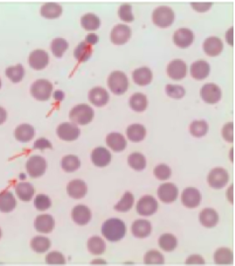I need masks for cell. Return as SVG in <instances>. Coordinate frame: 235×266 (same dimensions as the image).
Segmentation results:
<instances>
[{
  "mask_svg": "<svg viewBox=\"0 0 235 266\" xmlns=\"http://www.w3.org/2000/svg\"><path fill=\"white\" fill-rule=\"evenodd\" d=\"M102 233L109 242H118L125 236L126 226L121 220L109 219L103 223Z\"/></svg>",
  "mask_w": 235,
  "mask_h": 266,
  "instance_id": "1",
  "label": "cell"
},
{
  "mask_svg": "<svg viewBox=\"0 0 235 266\" xmlns=\"http://www.w3.org/2000/svg\"><path fill=\"white\" fill-rule=\"evenodd\" d=\"M69 117L72 122L85 125L91 122L93 120L94 117V109L87 104H79L72 108Z\"/></svg>",
  "mask_w": 235,
  "mask_h": 266,
  "instance_id": "2",
  "label": "cell"
},
{
  "mask_svg": "<svg viewBox=\"0 0 235 266\" xmlns=\"http://www.w3.org/2000/svg\"><path fill=\"white\" fill-rule=\"evenodd\" d=\"M108 87L113 94L120 95L127 91L129 88V79L121 71H114L108 77Z\"/></svg>",
  "mask_w": 235,
  "mask_h": 266,
  "instance_id": "3",
  "label": "cell"
},
{
  "mask_svg": "<svg viewBox=\"0 0 235 266\" xmlns=\"http://www.w3.org/2000/svg\"><path fill=\"white\" fill-rule=\"evenodd\" d=\"M175 18L174 11L172 8L166 6H161L157 7L155 11H153L152 19L153 22L155 26L165 28L170 27L173 24Z\"/></svg>",
  "mask_w": 235,
  "mask_h": 266,
  "instance_id": "4",
  "label": "cell"
},
{
  "mask_svg": "<svg viewBox=\"0 0 235 266\" xmlns=\"http://www.w3.org/2000/svg\"><path fill=\"white\" fill-rule=\"evenodd\" d=\"M53 86L47 79H38L31 86L30 93L33 98L38 101H47L52 95Z\"/></svg>",
  "mask_w": 235,
  "mask_h": 266,
  "instance_id": "5",
  "label": "cell"
},
{
  "mask_svg": "<svg viewBox=\"0 0 235 266\" xmlns=\"http://www.w3.org/2000/svg\"><path fill=\"white\" fill-rule=\"evenodd\" d=\"M47 162L40 155H33L26 163V170L29 175L33 178H37L45 173Z\"/></svg>",
  "mask_w": 235,
  "mask_h": 266,
  "instance_id": "6",
  "label": "cell"
},
{
  "mask_svg": "<svg viewBox=\"0 0 235 266\" xmlns=\"http://www.w3.org/2000/svg\"><path fill=\"white\" fill-rule=\"evenodd\" d=\"M229 181V174L222 167H216L211 170L207 176L209 186L216 190L225 187Z\"/></svg>",
  "mask_w": 235,
  "mask_h": 266,
  "instance_id": "7",
  "label": "cell"
},
{
  "mask_svg": "<svg viewBox=\"0 0 235 266\" xmlns=\"http://www.w3.org/2000/svg\"><path fill=\"white\" fill-rule=\"evenodd\" d=\"M57 133L61 140L73 141L77 140L80 135V129L74 123L64 122L58 126Z\"/></svg>",
  "mask_w": 235,
  "mask_h": 266,
  "instance_id": "8",
  "label": "cell"
},
{
  "mask_svg": "<svg viewBox=\"0 0 235 266\" xmlns=\"http://www.w3.org/2000/svg\"><path fill=\"white\" fill-rule=\"evenodd\" d=\"M200 95L205 103L215 104L220 102L222 97V91L219 86L214 83H207L203 86L200 90Z\"/></svg>",
  "mask_w": 235,
  "mask_h": 266,
  "instance_id": "9",
  "label": "cell"
},
{
  "mask_svg": "<svg viewBox=\"0 0 235 266\" xmlns=\"http://www.w3.org/2000/svg\"><path fill=\"white\" fill-rule=\"evenodd\" d=\"M158 202L152 196H144L138 201L136 210L140 216H150L158 210Z\"/></svg>",
  "mask_w": 235,
  "mask_h": 266,
  "instance_id": "10",
  "label": "cell"
},
{
  "mask_svg": "<svg viewBox=\"0 0 235 266\" xmlns=\"http://www.w3.org/2000/svg\"><path fill=\"white\" fill-rule=\"evenodd\" d=\"M132 36V30L126 25L118 24L113 27L110 33V39L113 44H124Z\"/></svg>",
  "mask_w": 235,
  "mask_h": 266,
  "instance_id": "11",
  "label": "cell"
},
{
  "mask_svg": "<svg viewBox=\"0 0 235 266\" xmlns=\"http://www.w3.org/2000/svg\"><path fill=\"white\" fill-rule=\"evenodd\" d=\"M201 193L197 189L189 187L183 191L181 194V202L185 207L195 208L198 207L201 202Z\"/></svg>",
  "mask_w": 235,
  "mask_h": 266,
  "instance_id": "12",
  "label": "cell"
},
{
  "mask_svg": "<svg viewBox=\"0 0 235 266\" xmlns=\"http://www.w3.org/2000/svg\"><path fill=\"white\" fill-rule=\"evenodd\" d=\"M167 73L174 80L184 79L187 74V64L182 59H174L168 65Z\"/></svg>",
  "mask_w": 235,
  "mask_h": 266,
  "instance_id": "13",
  "label": "cell"
},
{
  "mask_svg": "<svg viewBox=\"0 0 235 266\" xmlns=\"http://www.w3.org/2000/svg\"><path fill=\"white\" fill-rule=\"evenodd\" d=\"M159 198L164 203H172L178 196V189L174 184L164 183L158 190Z\"/></svg>",
  "mask_w": 235,
  "mask_h": 266,
  "instance_id": "14",
  "label": "cell"
},
{
  "mask_svg": "<svg viewBox=\"0 0 235 266\" xmlns=\"http://www.w3.org/2000/svg\"><path fill=\"white\" fill-rule=\"evenodd\" d=\"M49 57L46 51L42 49H36L29 54V63L31 68L36 70H42L48 65Z\"/></svg>",
  "mask_w": 235,
  "mask_h": 266,
  "instance_id": "15",
  "label": "cell"
},
{
  "mask_svg": "<svg viewBox=\"0 0 235 266\" xmlns=\"http://www.w3.org/2000/svg\"><path fill=\"white\" fill-rule=\"evenodd\" d=\"M173 41H174V44L180 48H187L193 42V32L188 28L178 29L174 33Z\"/></svg>",
  "mask_w": 235,
  "mask_h": 266,
  "instance_id": "16",
  "label": "cell"
},
{
  "mask_svg": "<svg viewBox=\"0 0 235 266\" xmlns=\"http://www.w3.org/2000/svg\"><path fill=\"white\" fill-rule=\"evenodd\" d=\"M90 103L95 106L102 107L106 105L109 100V94L106 89L101 87H96L90 89L88 94Z\"/></svg>",
  "mask_w": 235,
  "mask_h": 266,
  "instance_id": "17",
  "label": "cell"
},
{
  "mask_svg": "<svg viewBox=\"0 0 235 266\" xmlns=\"http://www.w3.org/2000/svg\"><path fill=\"white\" fill-rule=\"evenodd\" d=\"M203 48L205 53L210 57H216L222 53L223 43L222 40L216 36L207 37L203 44Z\"/></svg>",
  "mask_w": 235,
  "mask_h": 266,
  "instance_id": "18",
  "label": "cell"
},
{
  "mask_svg": "<svg viewBox=\"0 0 235 266\" xmlns=\"http://www.w3.org/2000/svg\"><path fill=\"white\" fill-rule=\"evenodd\" d=\"M111 153L105 148L98 147L93 150L91 153V160L95 166L104 167L109 165L111 162Z\"/></svg>",
  "mask_w": 235,
  "mask_h": 266,
  "instance_id": "19",
  "label": "cell"
},
{
  "mask_svg": "<svg viewBox=\"0 0 235 266\" xmlns=\"http://www.w3.org/2000/svg\"><path fill=\"white\" fill-rule=\"evenodd\" d=\"M72 217L75 223L83 226L87 224L91 220V212L89 207L85 205H77L72 209Z\"/></svg>",
  "mask_w": 235,
  "mask_h": 266,
  "instance_id": "20",
  "label": "cell"
},
{
  "mask_svg": "<svg viewBox=\"0 0 235 266\" xmlns=\"http://www.w3.org/2000/svg\"><path fill=\"white\" fill-rule=\"evenodd\" d=\"M35 229L42 234H49L55 227V221L50 215H40L34 222Z\"/></svg>",
  "mask_w": 235,
  "mask_h": 266,
  "instance_id": "21",
  "label": "cell"
},
{
  "mask_svg": "<svg viewBox=\"0 0 235 266\" xmlns=\"http://www.w3.org/2000/svg\"><path fill=\"white\" fill-rule=\"evenodd\" d=\"M68 195L74 199L84 197L87 192V186L85 181L80 179H75L70 181L67 187Z\"/></svg>",
  "mask_w": 235,
  "mask_h": 266,
  "instance_id": "22",
  "label": "cell"
},
{
  "mask_svg": "<svg viewBox=\"0 0 235 266\" xmlns=\"http://www.w3.org/2000/svg\"><path fill=\"white\" fill-rule=\"evenodd\" d=\"M190 73L194 79L202 80L208 76L210 73V65L207 61L200 59L194 62L190 67Z\"/></svg>",
  "mask_w": 235,
  "mask_h": 266,
  "instance_id": "23",
  "label": "cell"
},
{
  "mask_svg": "<svg viewBox=\"0 0 235 266\" xmlns=\"http://www.w3.org/2000/svg\"><path fill=\"white\" fill-rule=\"evenodd\" d=\"M106 144L113 151L120 152L125 149L127 141L124 135L118 133H112L106 136Z\"/></svg>",
  "mask_w": 235,
  "mask_h": 266,
  "instance_id": "24",
  "label": "cell"
},
{
  "mask_svg": "<svg viewBox=\"0 0 235 266\" xmlns=\"http://www.w3.org/2000/svg\"><path fill=\"white\" fill-rule=\"evenodd\" d=\"M133 236L139 238H146L151 232V224L146 220H138L133 222L132 226Z\"/></svg>",
  "mask_w": 235,
  "mask_h": 266,
  "instance_id": "25",
  "label": "cell"
},
{
  "mask_svg": "<svg viewBox=\"0 0 235 266\" xmlns=\"http://www.w3.org/2000/svg\"><path fill=\"white\" fill-rule=\"evenodd\" d=\"M17 201L13 193L4 190L0 192V212L9 213L15 208Z\"/></svg>",
  "mask_w": 235,
  "mask_h": 266,
  "instance_id": "26",
  "label": "cell"
},
{
  "mask_svg": "<svg viewBox=\"0 0 235 266\" xmlns=\"http://www.w3.org/2000/svg\"><path fill=\"white\" fill-rule=\"evenodd\" d=\"M152 78V72L147 67H143L133 71L132 79L138 85H148L151 83Z\"/></svg>",
  "mask_w": 235,
  "mask_h": 266,
  "instance_id": "27",
  "label": "cell"
},
{
  "mask_svg": "<svg viewBox=\"0 0 235 266\" xmlns=\"http://www.w3.org/2000/svg\"><path fill=\"white\" fill-rule=\"evenodd\" d=\"M16 140L20 142H29L35 135V130L32 125L29 124H20L15 131Z\"/></svg>",
  "mask_w": 235,
  "mask_h": 266,
  "instance_id": "28",
  "label": "cell"
},
{
  "mask_svg": "<svg viewBox=\"0 0 235 266\" xmlns=\"http://www.w3.org/2000/svg\"><path fill=\"white\" fill-rule=\"evenodd\" d=\"M15 192L21 201L29 202L33 198L35 190L33 185L29 182H19L16 185Z\"/></svg>",
  "mask_w": 235,
  "mask_h": 266,
  "instance_id": "29",
  "label": "cell"
},
{
  "mask_svg": "<svg viewBox=\"0 0 235 266\" xmlns=\"http://www.w3.org/2000/svg\"><path fill=\"white\" fill-rule=\"evenodd\" d=\"M200 221L207 228L216 227L219 222V215L212 208H205L200 214Z\"/></svg>",
  "mask_w": 235,
  "mask_h": 266,
  "instance_id": "30",
  "label": "cell"
},
{
  "mask_svg": "<svg viewBox=\"0 0 235 266\" xmlns=\"http://www.w3.org/2000/svg\"><path fill=\"white\" fill-rule=\"evenodd\" d=\"M127 136L132 142H140L146 136L145 127L140 124H133L127 129Z\"/></svg>",
  "mask_w": 235,
  "mask_h": 266,
  "instance_id": "31",
  "label": "cell"
},
{
  "mask_svg": "<svg viewBox=\"0 0 235 266\" xmlns=\"http://www.w3.org/2000/svg\"><path fill=\"white\" fill-rule=\"evenodd\" d=\"M62 7L57 2H46L41 8V14L44 18H58L62 14Z\"/></svg>",
  "mask_w": 235,
  "mask_h": 266,
  "instance_id": "32",
  "label": "cell"
},
{
  "mask_svg": "<svg viewBox=\"0 0 235 266\" xmlns=\"http://www.w3.org/2000/svg\"><path fill=\"white\" fill-rule=\"evenodd\" d=\"M93 53L92 46L87 42H80L76 48H74V57L79 62H86L91 57Z\"/></svg>",
  "mask_w": 235,
  "mask_h": 266,
  "instance_id": "33",
  "label": "cell"
},
{
  "mask_svg": "<svg viewBox=\"0 0 235 266\" xmlns=\"http://www.w3.org/2000/svg\"><path fill=\"white\" fill-rule=\"evenodd\" d=\"M105 242L103 238L98 236H94L88 240L87 242V248L89 253L94 255H100L105 251Z\"/></svg>",
  "mask_w": 235,
  "mask_h": 266,
  "instance_id": "34",
  "label": "cell"
},
{
  "mask_svg": "<svg viewBox=\"0 0 235 266\" xmlns=\"http://www.w3.org/2000/svg\"><path fill=\"white\" fill-rule=\"evenodd\" d=\"M234 256L232 251L228 248H220L214 254V260L218 265H231L233 263Z\"/></svg>",
  "mask_w": 235,
  "mask_h": 266,
  "instance_id": "35",
  "label": "cell"
},
{
  "mask_svg": "<svg viewBox=\"0 0 235 266\" xmlns=\"http://www.w3.org/2000/svg\"><path fill=\"white\" fill-rule=\"evenodd\" d=\"M30 247L36 253H45L51 247L50 240L43 236H37L31 240Z\"/></svg>",
  "mask_w": 235,
  "mask_h": 266,
  "instance_id": "36",
  "label": "cell"
},
{
  "mask_svg": "<svg viewBox=\"0 0 235 266\" xmlns=\"http://www.w3.org/2000/svg\"><path fill=\"white\" fill-rule=\"evenodd\" d=\"M129 104L134 111L143 112L147 107V98L142 93H135L131 97Z\"/></svg>",
  "mask_w": 235,
  "mask_h": 266,
  "instance_id": "37",
  "label": "cell"
},
{
  "mask_svg": "<svg viewBox=\"0 0 235 266\" xmlns=\"http://www.w3.org/2000/svg\"><path fill=\"white\" fill-rule=\"evenodd\" d=\"M80 160L76 155H66L61 161V166L66 172H74L80 167Z\"/></svg>",
  "mask_w": 235,
  "mask_h": 266,
  "instance_id": "38",
  "label": "cell"
},
{
  "mask_svg": "<svg viewBox=\"0 0 235 266\" xmlns=\"http://www.w3.org/2000/svg\"><path fill=\"white\" fill-rule=\"evenodd\" d=\"M100 24V18L94 14H86L81 18V25L87 30H96L99 28Z\"/></svg>",
  "mask_w": 235,
  "mask_h": 266,
  "instance_id": "39",
  "label": "cell"
},
{
  "mask_svg": "<svg viewBox=\"0 0 235 266\" xmlns=\"http://www.w3.org/2000/svg\"><path fill=\"white\" fill-rule=\"evenodd\" d=\"M128 163L129 166L136 171H140L146 167V158L143 154L134 152L128 157Z\"/></svg>",
  "mask_w": 235,
  "mask_h": 266,
  "instance_id": "40",
  "label": "cell"
},
{
  "mask_svg": "<svg viewBox=\"0 0 235 266\" xmlns=\"http://www.w3.org/2000/svg\"><path fill=\"white\" fill-rule=\"evenodd\" d=\"M5 74L11 79L12 83H19L22 81L25 75V69L22 64H17L15 66H11L6 69Z\"/></svg>",
  "mask_w": 235,
  "mask_h": 266,
  "instance_id": "41",
  "label": "cell"
},
{
  "mask_svg": "<svg viewBox=\"0 0 235 266\" xmlns=\"http://www.w3.org/2000/svg\"><path fill=\"white\" fill-rule=\"evenodd\" d=\"M159 247L164 251L171 252L176 249L177 246V240L176 237L171 234H164L159 238Z\"/></svg>",
  "mask_w": 235,
  "mask_h": 266,
  "instance_id": "42",
  "label": "cell"
},
{
  "mask_svg": "<svg viewBox=\"0 0 235 266\" xmlns=\"http://www.w3.org/2000/svg\"><path fill=\"white\" fill-rule=\"evenodd\" d=\"M134 196L130 192H126L119 202L114 206V209L120 212H128L134 205Z\"/></svg>",
  "mask_w": 235,
  "mask_h": 266,
  "instance_id": "43",
  "label": "cell"
},
{
  "mask_svg": "<svg viewBox=\"0 0 235 266\" xmlns=\"http://www.w3.org/2000/svg\"><path fill=\"white\" fill-rule=\"evenodd\" d=\"M68 42L62 37H57L51 43V49L55 57L60 58L68 48Z\"/></svg>",
  "mask_w": 235,
  "mask_h": 266,
  "instance_id": "44",
  "label": "cell"
},
{
  "mask_svg": "<svg viewBox=\"0 0 235 266\" xmlns=\"http://www.w3.org/2000/svg\"><path fill=\"white\" fill-rule=\"evenodd\" d=\"M190 130L195 137H202L208 131V124L205 120H195L190 124Z\"/></svg>",
  "mask_w": 235,
  "mask_h": 266,
  "instance_id": "45",
  "label": "cell"
},
{
  "mask_svg": "<svg viewBox=\"0 0 235 266\" xmlns=\"http://www.w3.org/2000/svg\"><path fill=\"white\" fill-rule=\"evenodd\" d=\"M144 263L147 265L164 264V257L159 251H150L144 256Z\"/></svg>",
  "mask_w": 235,
  "mask_h": 266,
  "instance_id": "46",
  "label": "cell"
},
{
  "mask_svg": "<svg viewBox=\"0 0 235 266\" xmlns=\"http://www.w3.org/2000/svg\"><path fill=\"white\" fill-rule=\"evenodd\" d=\"M35 207L39 211L48 210L52 205V201L47 195L38 194L34 200Z\"/></svg>",
  "mask_w": 235,
  "mask_h": 266,
  "instance_id": "47",
  "label": "cell"
},
{
  "mask_svg": "<svg viewBox=\"0 0 235 266\" xmlns=\"http://www.w3.org/2000/svg\"><path fill=\"white\" fill-rule=\"evenodd\" d=\"M118 15L120 17V19L123 20L124 22H132L133 20L135 19L132 15V6L129 3H124L119 7Z\"/></svg>",
  "mask_w": 235,
  "mask_h": 266,
  "instance_id": "48",
  "label": "cell"
},
{
  "mask_svg": "<svg viewBox=\"0 0 235 266\" xmlns=\"http://www.w3.org/2000/svg\"><path fill=\"white\" fill-rule=\"evenodd\" d=\"M154 174H155V177L159 180H167L171 176L172 171H171L170 166H168L165 164H160L155 167L154 170Z\"/></svg>",
  "mask_w": 235,
  "mask_h": 266,
  "instance_id": "49",
  "label": "cell"
},
{
  "mask_svg": "<svg viewBox=\"0 0 235 266\" xmlns=\"http://www.w3.org/2000/svg\"><path fill=\"white\" fill-rule=\"evenodd\" d=\"M165 92L169 96L173 98H176V99L183 98L185 94V88L179 85H170V84H169V85L165 87Z\"/></svg>",
  "mask_w": 235,
  "mask_h": 266,
  "instance_id": "50",
  "label": "cell"
},
{
  "mask_svg": "<svg viewBox=\"0 0 235 266\" xmlns=\"http://www.w3.org/2000/svg\"><path fill=\"white\" fill-rule=\"evenodd\" d=\"M46 263L49 265H64L66 263L65 257L57 251H53L46 256Z\"/></svg>",
  "mask_w": 235,
  "mask_h": 266,
  "instance_id": "51",
  "label": "cell"
},
{
  "mask_svg": "<svg viewBox=\"0 0 235 266\" xmlns=\"http://www.w3.org/2000/svg\"><path fill=\"white\" fill-rule=\"evenodd\" d=\"M222 136L228 142L234 141V123L229 122L225 124L222 130Z\"/></svg>",
  "mask_w": 235,
  "mask_h": 266,
  "instance_id": "52",
  "label": "cell"
},
{
  "mask_svg": "<svg viewBox=\"0 0 235 266\" xmlns=\"http://www.w3.org/2000/svg\"><path fill=\"white\" fill-rule=\"evenodd\" d=\"M46 148H52V145L49 141L45 138H40L35 141L33 144V149L38 150H44Z\"/></svg>",
  "mask_w": 235,
  "mask_h": 266,
  "instance_id": "53",
  "label": "cell"
},
{
  "mask_svg": "<svg viewBox=\"0 0 235 266\" xmlns=\"http://www.w3.org/2000/svg\"><path fill=\"white\" fill-rule=\"evenodd\" d=\"M191 6L194 9L200 12H204V11H207L211 7L212 3L211 2H191Z\"/></svg>",
  "mask_w": 235,
  "mask_h": 266,
  "instance_id": "54",
  "label": "cell"
},
{
  "mask_svg": "<svg viewBox=\"0 0 235 266\" xmlns=\"http://www.w3.org/2000/svg\"><path fill=\"white\" fill-rule=\"evenodd\" d=\"M186 264L188 265H205V259L203 258L200 255H191L189 258H188L187 261H186Z\"/></svg>",
  "mask_w": 235,
  "mask_h": 266,
  "instance_id": "55",
  "label": "cell"
},
{
  "mask_svg": "<svg viewBox=\"0 0 235 266\" xmlns=\"http://www.w3.org/2000/svg\"><path fill=\"white\" fill-rule=\"evenodd\" d=\"M98 40H99V37L95 33H89L86 37V42H87V44H89V45L97 44L98 42Z\"/></svg>",
  "mask_w": 235,
  "mask_h": 266,
  "instance_id": "56",
  "label": "cell"
},
{
  "mask_svg": "<svg viewBox=\"0 0 235 266\" xmlns=\"http://www.w3.org/2000/svg\"><path fill=\"white\" fill-rule=\"evenodd\" d=\"M7 111L2 107L0 106V124H3L7 120Z\"/></svg>",
  "mask_w": 235,
  "mask_h": 266,
  "instance_id": "57",
  "label": "cell"
},
{
  "mask_svg": "<svg viewBox=\"0 0 235 266\" xmlns=\"http://www.w3.org/2000/svg\"><path fill=\"white\" fill-rule=\"evenodd\" d=\"M54 98L58 102H61L64 98V94L61 90H57L54 93Z\"/></svg>",
  "mask_w": 235,
  "mask_h": 266,
  "instance_id": "58",
  "label": "cell"
},
{
  "mask_svg": "<svg viewBox=\"0 0 235 266\" xmlns=\"http://www.w3.org/2000/svg\"><path fill=\"white\" fill-rule=\"evenodd\" d=\"M2 238V230L0 228V238Z\"/></svg>",
  "mask_w": 235,
  "mask_h": 266,
  "instance_id": "59",
  "label": "cell"
},
{
  "mask_svg": "<svg viewBox=\"0 0 235 266\" xmlns=\"http://www.w3.org/2000/svg\"><path fill=\"white\" fill-rule=\"evenodd\" d=\"M2 87V83H1V79H0V88Z\"/></svg>",
  "mask_w": 235,
  "mask_h": 266,
  "instance_id": "60",
  "label": "cell"
}]
</instances>
